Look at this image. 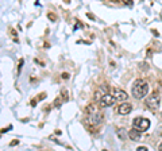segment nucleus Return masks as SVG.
I'll return each mask as SVG.
<instances>
[{
	"mask_svg": "<svg viewBox=\"0 0 162 151\" xmlns=\"http://www.w3.org/2000/svg\"><path fill=\"white\" fill-rule=\"evenodd\" d=\"M131 93H132V96L135 97V99H138V100L146 97V96H147V93H149L147 81L142 80V78L135 80V81H134V84H132V88H131Z\"/></svg>",
	"mask_w": 162,
	"mask_h": 151,
	"instance_id": "nucleus-1",
	"label": "nucleus"
},
{
	"mask_svg": "<svg viewBox=\"0 0 162 151\" xmlns=\"http://www.w3.org/2000/svg\"><path fill=\"white\" fill-rule=\"evenodd\" d=\"M132 125L135 130H138L139 132H145L150 128V120L145 118H135L132 121Z\"/></svg>",
	"mask_w": 162,
	"mask_h": 151,
	"instance_id": "nucleus-2",
	"label": "nucleus"
},
{
	"mask_svg": "<svg viewBox=\"0 0 162 151\" xmlns=\"http://www.w3.org/2000/svg\"><path fill=\"white\" fill-rule=\"evenodd\" d=\"M146 105L150 109L158 108V105H160V94H158V92H153L150 96L146 99Z\"/></svg>",
	"mask_w": 162,
	"mask_h": 151,
	"instance_id": "nucleus-3",
	"label": "nucleus"
},
{
	"mask_svg": "<svg viewBox=\"0 0 162 151\" xmlns=\"http://www.w3.org/2000/svg\"><path fill=\"white\" fill-rule=\"evenodd\" d=\"M116 101L115 100V97L112 96V94L110 93H105V94H103V97L100 99V107L101 108H105V107H111V105H114V103Z\"/></svg>",
	"mask_w": 162,
	"mask_h": 151,
	"instance_id": "nucleus-4",
	"label": "nucleus"
},
{
	"mask_svg": "<svg viewBox=\"0 0 162 151\" xmlns=\"http://www.w3.org/2000/svg\"><path fill=\"white\" fill-rule=\"evenodd\" d=\"M131 111H132V105H131V104H129V103L122 101V104L118 107V112H119L120 115H129Z\"/></svg>",
	"mask_w": 162,
	"mask_h": 151,
	"instance_id": "nucleus-5",
	"label": "nucleus"
},
{
	"mask_svg": "<svg viewBox=\"0 0 162 151\" xmlns=\"http://www.w3.org/2000/svg\"><path fill=\"white\" fill-rule=\"evenodd\" d=\"M89 121H91L93 125L100 124V123L103 121V115L100 112H92V115L89 116Z\"/></svg>",
	"mask_w": 162,
	"mask_h": 151,
	"instance_id": "nucleus-6",
	"label": "nucleus"
},
{
	"mask_svg": "<svg viewBox=\"0 0 162 151\" xmlns=\"http://www.w3.org/2000/svg\"><path fill=\"white\" fill-rule=\"evenodd\" d=\"M114 97H115V100L116 101H126L127 100V93L124 92V90H122V89H116L114 92Z\"/></svg>",
	"mask_w": 162,
	"mask_h": 151,
	"instance_id": "nucleus-7",
	"label": "nucleus"
},
{
	"mask_svg": "<svg viewBox=\"0 0 162 151\" xmlns=\"http://www.w3.org/2000/svg\"><path fill=\"white\" fill-rule=\"evenodd\" d=\"M129 136H130V139H132L134 142L141 140V132L138 130H135V128H132V130L129 132Z\"/></svg>",
	"mask_w": 162,
	"mask_h": 151,
	"instance_id": "nucleus-8",
	"label": "nucleus"
},
{
	"mask_svg": "<svg viewBox=\"0 0 162 151\" xmlns=\"http://www.w3.org/2000/svg\"><path fill=\"white\" fill-rule=\"evenodd\" d=\"M116 135H118V138H119L120 140H126V138L129 136V134L126 132L124 128H116Z\"/></svg>",
	"mask_w": 162,
	"mask_h": 151,
	"instance_id": "nucleus-9",
	"label": "nucleus"
},
{
	"mask_svg": "<svg viewBox=\"0 0 162 151\" xmlns=\"http://www.w3.org/2000/svg\"><path fill=\"white\" fill-rule=\"evenodd\" d=\"M103 94H105V92L103 90V88H100V89H97L95 92V96H93V100L95 101H100V99L103 97Z\"/></svg>",
	"mask_w": 162,
	"mask_h": 151,
	"instance_id": "nucleus-10",
	"label": "nucleus"
},
{
	"mask_svg": "<svg viewBox=\"0 0 162 151\" xmlns=\"http://www.w3.org/2000/svg\"><path fill=\"white\" fill-rule=\"evenodd\" d=\"M61 103H62V101H61V100H60V99H55V101H54V105H55V107H57V108H60V105H61Z\"/></svg>",
	"mask_w": 162,
	"mask_h": 151,
	"instance_id": "nucleus-11",
	"label": "nucleus"
},
{
	"mask_svg": "<svg viewBox=\"0 0 162 151\" xmlns=\"http://www.w3.org/2000/svg\"><path fill=\"white\" fill-rule=\"evenodd\" d=\"M48 16H49V19H51L53 22H55V19H57V18H55V15H54V14H49Z\"/></svg>",
	"mask_w": 162,
	"mask_h": 151,
	"instance_id": "nucleus-12",
	"label": "nucleus"
},
{
	"mask_svg": "<svg viewBox=\"0 0 162 151\" xmlns=\"http://www.w3.org/2000/svg\"><path fill=\"white\" fill-rule=\"evenodd\" d=\"M136 151H147V147L141 146V147H138V149H136Z\"/></svg>",
	"mask_w": 162,
	"mask_h": 151,
	"instance_id": "nucleus-13",
	"label": "nucleus"
},
{
	"mask_svg": "<svg viewBox=\"0 0 162 151\" xmlns=\"http://www.w3.org/2000/svg\"><path fill=\"white\" fill-rule=\"evenodd\" d=\"M62 94H64V100H68V92L66 90H62Z\"/></svg>",
	"mask_w": 162,
	"mask_h": 151,
	"instance_id": "nucleus-14",
	"label": "nucleus"
},
{
	"mask_svg": "<svg viewBox=\"0 0 162 151\" xmlns=\"http://www.w3.org/2000/svg\"><path fill=\"white\" fill-rule=\"evenodd\" d=\"M62 78H65V80H68V78H69V74H68V73H62Z\"/></svg>",
	"mask_w": 162,
	"mask_h": 151,
	"instance_id": "nucleus-15",
	"label": "nucleus"
},
{
	"mask_svg": "<svg viewBox=\"0 0 162 151\" xmlns=\"http://www.w3.org/2000/svg\"><path fill=\"white\" fill-rule=\"evenodd\" d=\"M122 2H123V3H126V4H129V5H131V4H132V3L130 2V0H122Z\"/></svg>",
	"mask_w": 162,
	"mask_h": 151,
	"instance_id": "nucleus-16",
	"label": "nucleus"
},
{
	"mask_svg": "<svg viewBox=\"0 0 162 151\" xmlns=\"http://www.w3.org/2000/svg\"><path fill=\"white\" fill-rule=\"evenodd\" d=\"M86 16H88L89 19H92V20H95V16H93L92 14H86Z\"/></svg>",
	"mask_w": 162,
	"mask_h": 151,
	"instance_id": "nucleus-17",
	"label": "nucleus"
},
{
	"mask_svg": "<svg viewBox=\"0 0 162 151\" xmlns=\"http://www.w3.org/2000/svg\"><path fill=\"white\" fill-rule=\"evenodd\" d=\"M18 143H19L18 140H12V142H11V146H15V144H18Z\"/></svg>",
	"mask_w": 162,
	"mask_h": 151,
	"instance_id": "nucleus-18",
	"label": "nucleus"
},
{
	"mask_svg": "<svg viewBox=\"0 0 162 151\" xmlns=\"http://www.w3.org/2000/svg\"><path fill=\"white\" fill-rule=\"evenodd\" d=\"M158 150H160V151H162V143L160 144V146H158Z\"/></svg>",
	"mask_w": 162,
	"mask_h": 151,
	"instance_id": "nucleus-19",
	"label": "nucleus"
},
{
	"mask_svg": "<svg viewBox=\"0 0 162 151\" xmlns=\"http://www.w3.org/2000/svg\"><path fill=\"white\" fill-rule=\"evenodd\" d=\"M111 2H118V0H111Z\"/></svg>",
	"mask_w": 162,
	"mask_h": 151,
	"instance_id": "nucleus-20",
	"label": "nucleus"
},
{
	"mask_svg": "<svg viewBox=\"0 0 162 151\" xmlns=\"http://www.w3.org/2000/svg\"><path fill=\"white\" fill-rule=\"evenodd\" d=\"M161 115H162V113H161Z\"/></svg>",
	"mask_w": 162,
	"mask_h": 151,
	"instance_id": "nucleus-21",
	"label": "nucleus"
}]
</instances>
